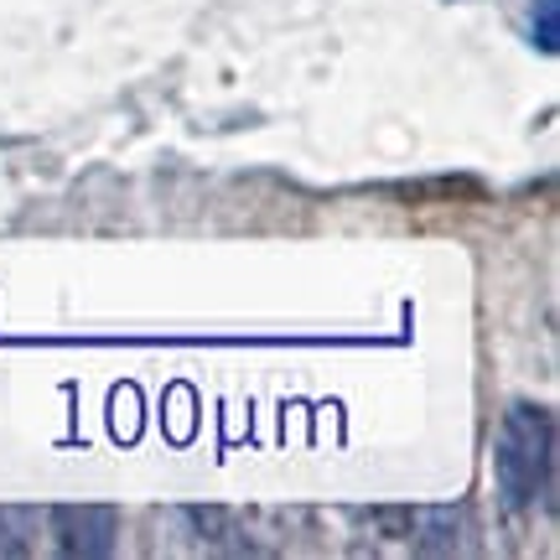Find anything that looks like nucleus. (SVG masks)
Listing matches in <instances>:
<instances>
[{
    "label": "nucleus",
    "mask_w": 560,
    "mask_h": 560,
    "mask_svg": "<svg viewBox=\"0 0 560 560\" xmlns=\"http://www.w3.org/2000/svg\"><path fill=\"white\" fill-rule=\"evenodd\" d=\"M550 457H556V420L540 405H514L503 416L499 452H493V478H499L503 509L520 514L545 493L550 482Z\"/></svg>",
    "instance_id": "obj_1"
},
{
    "label": "nucleus",
    "mask_w": 560,
    "mask_h": 560,
    "mask_svg": "<svg viewBox=\"0 0 560 560\" xmlns=\"http://www.w3.org/2000/svg\"><path fill=\"white\" fill-rule=\"evenodd\" d=\"M58 545L68 556H109L115 550V514L109 509H58Z\"/></svg>",
    "instance_id": "obj_2"
},
{
    "label": "nucleus",
    "mask_w": 560,
    "mask_h": 560,
    "mask_svg": "<svg viewBox=\"0 0 560 560\" xmlns=\"http://www.w3.org/2000/svg\"><path fill=\"white\" fill-rule=\"evenodd\" d=\"M556 16H560V0H540V11H535V37H540L545 52H556V37H560Z\"/></svg>",
    "instance_id": "obj_3"
}]
</instances>
